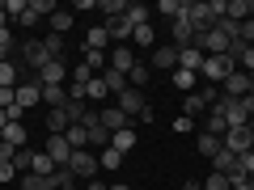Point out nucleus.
<instances>
[{"mask_svg":"<svg viewBox=\"0 0 254 190\" xmlns=\"http://www.w3.org/2000/svg\"><path fill=\"white\" fill-rule=\"evenodd\" d=\"M233 72H237V63L229 59V55H203V68H199V76H203L208 85H225Z\"/></svg>","mask_w":254,"mask_h":190,"instance_id":"nucleus-1","label":"nucleus"},{"mask_svg":"<svg viewBox=\"0 0 254 190\" xmlns=\"http://www.w3.org/2000/svg\"><path fill=\"white\" fill-rule=\"evenodd\" d=\"M64 169H72V173H76V182H93V178L102 173V165H98V152H93V148H76L72 161L64 165Z\"/></svg>","mask_w":254,"mask_h":190,"instance_id":"nucleus-2","label":"nucleus"},{"mask_svg":"<svg viewBox=\"0 0 254 190\" xmlns=\"http://www.w3.org/2000/svg\"><path fill=\"white\" fill-rule=\"evenodd\" d=\"M220 148H225V152H233V156L250 152V148H254L250 127H229V131H225V140H220Z\"/></svg>","mask_w":254,"mask_h":190,"instance_id":"nucleus-3","label":"nucleus"},{"mask_svg":"<svg viewBox=\"0 0 254 190\" xmlns=\"http://www.w3.org/2000/svg\"><path fill=\"white\" fill-rule=\"evenodd\" d=\"M17 51H21V55H26V68H34V76H38V72H43L47 63H51V55H47V47H43V43H38V38H26V43H21V47H17Z\"/></svg>","mask_w":254,"mask_h":190,"instance_id":"nucleus-4","label":"nucleus"},{"mask_svg":"<svg viewBox=\"0 0 254 190\" xmlns=\"http://www.w3.org/2000/svg\"><path fill=\"white\" fill-rule=\"evenodd\" d=\"M68 68H64V59H51L43 68V72H38V85H43V89H64V85H68Z\"/></svg>","mask_w":254,"mask_h":190,"instance_id":"nucleus-5","label":"nucleus"},{"mask_svg":"<svg viewBox=\"0 0 254 190\" xmlns=\"http://www.w3.org/2000/svg\"><path fill=\"white\" fill-rule=\"evenodd\" d=\"M148 68L153 72H178V47H153Z\"/></svg>","mask_w":254,"mask_h":190,"instance_id":"nucleus-6","label":"nucleus"},{"mask_svg":"<svg viewBox=\"0 0 254 190\" xmlns=\"http://www.w3.org/2000/svg\"><path fill=\"white\" fill-rule=\"evenodd\" d=\"M115 106L123 110L127 118H140V110L148 106V97H144V93H140V89H131V85H127V89L119 93V101H115Z\"/></svg>","mask_w":254,"mask_h":190,"instance_id":"nucleus-7","label":"nucleus"},{"mask_svg":"<svg viewBox=\"0 0 254 190\" xmlns=\"http://www.w3.org/2000/svg\"><path fill=\"white\" fill-rule=\"evenodd\" d=\"M43 152L51 156V161L60 165V169H64V165H68V161H72V144H68V140H64V136H47V148H43Z\"/></svg>","mask_w":254,"mask_h":190,"instance_id":"nucleus-8","label":"nucleus"},{"mask_svg":"<svg viewBox=\"0 0 254 190\" xmlns=\"http://www.w3.org/2000/svg\"><path fill=\"white\" fill-rule=\"evenodd\" d=\"M170 34H174V47H178V51H182V47H195V26L187 21V13L170 21Z\"/></svg>","mask_w":254,"mask_h":190,"instance_id":"nucleus-9","label":"nucleus"},{"mask_svg":"<svg viewBox=\"0 0 254 190\" xmlns=\"http://www.w3.org/2000/svg\"><path fill=\"white\" fill-rule=\"evenodd\" d=\"M220 93H225V97H250V72H242V68H237V72L220 85Z\"/></svg>","mask_w":254,"mask_h":190,"instance_id":"nucleus-10","label":"nucleus"},{"mask_svg":"<svg viewBox=\"0 0 254 190\" xmlns=\"http://www.w3.org/2000/svg\"><path fill=\"white\" fill-rule=\"evenodd\" d=\"M98 123L106 127L110 136H115V131H123V127H131V118H127L119 106H106V110H98Z\"/></svg>","mask_w":254,"mask_h":190,"instance_id":"nucleus-11","label":"nucleus"},{"mask_svg":"<svg viewBox=\"0 0 254 190\" xmlns=\"http://www.w3.org/2000/svg\"><path fill=\"white\" fill-rule=\"evenodd\" d=\"M225 17L237 21V26L250 21V17H254V0H225Z\"/></svg>","mask_w":254,"mask_h":190,"instance_id":"nucleus-12","label":"nucleus"},{"mask_svg":"<svg viewBox=\"0 0 254 190\" xmlns=\"http://www.w3.org/2000/svg\"><path fill=\"white\" fill-rule=\"evenodd\" d=\"M38 101H43V85H38V81H26V85H17V106H21V110L38 106Z\"/></svg>","mask_w":254,"mask_h":190,"instance_id":"nucleus-13","label":"nucleus"},{"mask_svg":"<svg viewBox=\"0 0 254 190\" xmlns=\"http://www.w3.org/2000/svg\"><path fill=\"white\" fill-rule=\"evenodd\" d=\"M110 68L127 76L131 68H136V51H131V47H115V51H110Z\"/></svg>","mask_w":254,"mask_h":190,"instance_id":"nucleus-14","label":"nucleus"},{"mask_svg":"<svg viewBox=\"0 0 254 190\" xmlns=\"http://www.w3.org/2000/svg\"><path fill=\"white\" fill-rule=\"evenodd\" d=\"M178 68H182V72H195V76H199L203 51H199V47H182V51H178Z\"/></svg>","mask_w":254,"mask_h":190,"instance_id":"nucleus-15","label":"nucleus"},{"mask_svg":"<svg viewBox=\"0 0 254 190\" xmlns=\"http://www.w3.org/2000/svg\"><path fill=\"white\" fill-rule=\"evenodd\" d=\"M110 148L127 156L131 148H136V127H123V131H115V136H110Z\"/></svg>","mask_w":254,"mask_h":190,"instance_id":"nucleus-16","label":"nucleus"},{"mask_svg":"<svg viewBox=\"0 0 254 190\" xmlns=\"http://www.w3.org/2000/svg\"><path fill=\"white\" fill-rule=\"evenodd\" d=\"M0 140H4V144H13V148H26L30 131H26V123H9L4 131H0Z\"/></svg>","mask_w":254,"mask_h":190,"instance_id":"nucleus-17","label":"nucleus"},{"mask_svg":"<svg viewBox=\"0 0 254 190\" xmlns=\"http://www.w3.org/2000/svg\"><path fill=\"white\" fill-rule=\"evenodd\" d=\"M203 131H208V136H216V140H225L229 123H225V114H220L216 106H212V110H208V118H203Z\"/></svg>","mask_w":254,"mask_h":190,"instance_id":"nucleus-18","label":"nucleus"},{"mask_svg":"<svg viewBox=\"0 0 254 190\" xmlns=\"http://www.w3.org/2000/svg\"><path fill=\"white\" fill-rule=\"evenodd\" d=\"M21 190H55V173L51 178H43V173H21Z\"/></svg>","mask_w":254,"mask_h":190,"instance_id":"nucleus-19","label":"nucleus"},{"mask_svg":"<svg viewBox=\"0 0 254 190\" xmlns=\"http://www.w3.org/2000/svg\"><path fill=\"white\" fill-rule=\"evenodd\" d=\"M148 81H153V68L136 59V68L127 72V85H131V89H140V93H144V85H148Z\"/></svg>","mask_w":254,"mask_h":190,"instance_id":"nucleus-20","label":"nucleus"},{"mask_svg":"<svg viewBox=\"0 0 254 190\" xmlns=\"http://www.w3.org/2000/svg\"><path fill=\"white\" fill-rule=\"evenodd\" d=\"M68 127H72V118H68V110H64V106L47 114V131H51V136H64Z\"/></svg>","mask_w":254,"mask_h":190,"instance_id":"nucleus-21","label":"nucleus"},{"mask_svg":"<svg viewBox=\"0 0 254 190\" xmlns=\"http://www.w3.org/2000/svg\"><path fill=\"white\" fill-rule=\"evenodd\" d=\"M55 169H60V165H55L47 152H30V173H43V178H51Z\"/></svg>","mask_w":254,"mask_h":190,"instance_id":"nucleus-22","label":"nucleus"},{"mask_svg":"<svg viewBox=\"0 0 254 190\" xmlns=\"http://www.w3.org/2000/svg\"><path fill=\"white\" fill-rule=\"evenodd\" d=\"M195 152L212 161V156L220 152V140H216V136H208V131H199V136H195Z\"/></svg>","mask_w":254,"mask_h":190,"instance_id":"nucleus-23","label":"nucleus"},{"mask_svg":"<svg viewBox=\"0 0 254 190\" xmlns=\"http://www.w3.org/2000/svg\"><path fill=\"white\" fill-rule=\"evenodd\" d=\"M106 43H110L106 26H89V34H85V51H102Z\"/></svg>","mask_w":254,"mask_h":190,"instance_id":"nucleus-24","label":"nucleus"},{"mask_svg":"<svg viewBox=\"0 0 254 190\" xmlns=\"http://www.w3.org/2000/svg\"><path fill=\"white\" fill-rule=\"evenodd\" d=\"M233 169H237V156H233V152H225V148H220V152L212 156V173H225V178H229V173H233Z\"/></svg>","mask_w":254,"mask_h":190,"instance_id":"nucleus-25","label":"nucleus"},{"mask_svg":"<svg viewBox=\"0 0 254 190\" xmlns=\"http://www.w3.org/2000/svg\"><path fill=\"white\" fill-rule=\"evenodd\" d=\"M17 63L13 59H0V89H17Z\"/></svg>","mask_w":254,"mask_h":190,"instance_id":"nucleus-26","label":"nucleus"},{"mask_svg":"<svg viewBox=\"0 0 254 190\" xmlns=\"http://www.w3.org/2000/svg\"><path fill=\"white\" fill-rule=\"evenodd\" d=\"M136 47H157V30H153V21L148 26H136V34H131V51Z\"/></svg>","mask_w":254,"mask_h":190,"instance_id":"nucleus-27","label":"nucleus"},{"mask_svg":"<svg viewBox=\"0 0 254 190\" xmlns=\"http://www.w3.org/2000/svg\"><path fill=\"white\" fill-rule=\"evenodd\" d=\"M64 140L72 144V152H76V148H89V131H85L81 123H72V127H68V131H64Z\"/></svg>","mask_w":254,"mask_h":190,"instance_id":"nucleus-28","label":"nucleus"},{"mask_svg":"<svg viewBox=\"0 0 254 190\" xmlns=\"http://www.w3.org/2000/svg\"><path fill=\"white\" fill-rule=\"evenodd\" d=\"M102 85H106V89L119 97V93L127 89V76H123V72H115V68H106V72H102Z\"/></svg>","mask_w":254,"mask_h":190,"instance_id":"nucleus-29","label":"nucleus"},{"mask_svg":"<svg viewBox=\"0 0 254 190\" xmlns=\"http://www.w3.org/2000/svg\"><path fill=\"white\" fill-rule=\"evenodd\" d=\"M127 21H131V26H148V21H153V9H148V4H127Z\"/></svg>","mask_w":254,"mask_h":190,"instance_id":"nucleus-30","label":"nucleus"},{"mask_svg":"<svg viewBox=\"0 0 254 190\" xmlns=\"http://www.w3.org/2000/svg\"><path fill=\"white\" fill-rule=\"evenodd\" d=\"M98 13H102V17H123V13H127V0H98Z\"/></svg>","mask_w":254,"mask_h":190,"instance_id":"nucleus-31","label":"nucleus"},{"mask_svg":"<svg viewBox=\"0 0 254 190\" xmlns=\"http://www.w3.org/2000/svg\"><path fill=\"white\" fill-rule=\"evenodd\" d=\"M182 9H187V0H161L153 13H161L165 21H174V17H182Z\"/></svg>","mask_w":254,"mask_h":190,"instance_id":"nucleus-32","label":"nucleus"},{"mask_svg":"<svg viewBox=\"0 0 254 190\" xmlns=\"http://www.w3.org/2000/svg\"><path fill=\"white\" fill-rule=\"evenodd\" d=\"M68 30H72V13H64V9H55L51 13V34H68Z\"/></svg>","mask_w":254,"mask_h":190,"instance_id":"nucleus-33","label":"nucleus"},{"mask_svg":"<svg viewBox=\"0 0 254 190\" xmlns=\"http://www.w3.org/2000/svg\"><path fill=\"white\" fill-rule=\"evenodd\" d=\"M98 165H102L106 173H115L119 165H123V152H115V148H102V152H98Z\"/></svg>","mask_w":254,"mask_h":190,"instance_id":"nucleus-34","label":"nucleus"},{"mask_svg":"<svg viewBox=\"0 0 254 190\" xmlns=\"http://www.w3.org/2000/svg\"><path fill=\"white\" fill-rule=\"evenodd\" d=\"M170 85L182 89V93H195V72H182V68H178V72H170Z\"/></svg>","mask_w":254,"mask_h":190,"instance_id":"nucleus-35","label":"nucleus"},{"mask_svg":"<svg viewBox=\"0 0 254 190\" xmlns=\"http://www.w3.org/2000/svg\"><path fill=\"white\" fill-rule=\"evenodd\" d=\"M106 97H110V89L102 85V76H93L89 89H85V101H106Z\"/></svg>","mask_w":254,"mask_h":190,"instance_id":"nucleus-36","label":"nucleus"},{"mask_svg":"<svg viewBox=\"0 0 254 190\" xmlns=\"http://www.w3.org/2000/svg\"><path fill=\"white\" fill-rule=\"evenodd\" d=\"M203 110H208V106H203V97H199V93H187V101H182V114H187V118H195V114H203Z\"/></svg>","mask_w":254,"mask_h":190,"instance_id":"nucleus-37","label":"nucleus"},{"mask_svg":"<svg viewBox=\"0 0 254 190\" xmlns=\"http://www.w3.org/2000/svg\"><path fill=\"white\" fill-rule=\"evenodd\" d=\"M55 190H76V173L72 169H55Z\"/></svg>","mask_w":254,"mask_h":190,"instance_id":"nucleus-38","label":"nucleus"},{"mask_svg":"<svg viewBox=\"0 0 254 190\" xmlns=\"http://www.w3.org/2000/svg\"><path fill=\"white\" fill-rule=\"evenodd\" d=\"M203 190H233V182H229L225 173H208V178H203Z\"/></svg>","mask_w":254,"mask_h":190,"instance_id":"nucleus-39","label":"nucleus"},{"mask_svg":"<svg viewBox=\"0 0 254 190\" xmlns=\"http://www.w3.org/2000/svg\"><path fill=\"white\" fill-rule=\"evenodd\" d=\"M13 51H17V38H13V30H0V59H9Z\"/></svg>","mask_w":254,"mask_h":190,"instance_id":"nucleus-40","label":"nucleus"},{"mask_svg":"<svg viewBox=\"0 0 254 190\" xmlns=\"http://www.w3.org/2000/svg\"><path fill=\"white\" fill-rule=\"evenodd\" d=\"M55 9H60L55 0H30V13H34V17H51Z\"/></svg>","mask_w":254,"mask_h":190,"instance_id":"nucleus-41","label":"nucleus"},{"mask_svg":"<svg viewBox=\"0 0 254 190\" xmlns=\"http://www.w3.org/2000/svg\"><path fill=\"white\" fill-rule=\"evenodd\" d=\"M195 93H199V97H203V106H216V101H220V85H203V89H195Z\"/></svg>","mask_w":254,"mask_h":190,"instance_id":"nucleus-42","label":"nucleus"},{"mask_svg":"<svg viewBox=\"0 0 254 190\" xmlns=\"http://www.w3.org/2000/svg\"><path fill=\"white\" fill-rule=\"evenodd\" d=\"M43 47H47V55H51V59H64V38H60V34L43 38Z\"/></svg>","mask_w":254,"mask_h":190,"instance_id":"nucleus-43","label":"nucleus"},{"mask_svg":"<svg viewBox=\"0 0 254 190\" xmlns=\"http://www.w3.org/2000/svg\"><path fill=\"white\" fill-rule=\"evenodd\" d=\"M26 4H30V0H4V13H9V21H17L21 13H26Z\"/></svg>","mask_w":254,"mask_h":190,"instance_id":"nucleus-44","label":"nucleus"},{"mask_svg":"<svg viewBox=\"0 0 254 190\" xmlns=\"http://www.w3.org/2000/svg\"><path fill=\"white\" fill-rule=\"evenodd\" d=\"M30 152H34V148H21V152L13 156V169L17 173H30Z\"/></svg>","mask_w":254,"mask_h":190,"instance_id":"nucleus-45","label":"nucleus"},{"mask_svg":"<svg viewBox=\"0 0 254 190\" xmlns=\"http://www.w3.org/2000/svg\"><path fill=\"white\" fill-rule=\"evenodd\" d=\"M174 131H178V136H190V131H195V118L178 114V118H174Z\"/></svg>","mask_w":254,"mask_h":190,"instance_id":"nucleus-46","label":"nucleus"},{"mask_svg":"<svg viewBox=\"0 0 254 190\" xmlns=\"http://www.w3.org/2000/svg\"><path fill=\"white\" fill-rule=\"evenodd\" d=\"M17 152H21V148H13V144L0 140V161H4V165H13V156H17Z\"/></svg>","mask_w":254,"mask_h":190,"instance_id":"nucleus-47","label":"nucleus"},{"mask_svg":"<svg viewBox=\"0 0 254 190\" xmlns=\"http://www.w3.org/2000/svg\"><path fill=\"white\" fill-rule=\"evenodd\" d=\"M237 68H242V72H250V76H254V47H246V55H242V63H237Z\"/></svg>","mask_w":254,"mask_h":190,"instance_id":"nucleus-48","label":"nucleus"},{"mask_svg":"<svg viewBox=\"0 0 254 190\" xmlns=\"http://www.w3.org/2000/svg\"><path fill=\"white\" fill-rule=\"evenodd\" d=\"M85 190H110V186H106V182H98V178H93V182H85Z\"/></svg>","mask_w":254,"mask_h":190,"instance_id":"nucleus-49","label":"nucleus"},{"mask_svg":"<svg viewBox=\"0 0 254 190\" xmlns=\"http://www.w3.org/2000/svg\"><path fill=\"white\" fill-rule=\"evenodd\" d=\"M0 30H9V13H4V4H0Z\"/></svg>","mask_w":254,"mask_h":190,"instance_id":"nucleus-50","label":"nucleus"},{"mask_svg":"<svg viewBox=\"0 0 254 190\" xmlns=\"http://www.w3.org/2000/svg\"><path fill=\"white\" fill-rule=\"evenodd\" d=\"M9 123H13V118H9V114H4V110H0V131H4V127H9Z\"/></svg>","mask_w":254,"mask_h":190,"instance_id":"nucleus-51","label":"nucleus"},{"mask_svg":"<svg viewBox=\"0 0 254 190\" xmlns=\"http://www.w3.org/2000/svg\"><path fill=\"white\" fill-rule=\"evenodd\" d=\"M233 190H250V182H233Z\"/></svg>","mask_w":254,"mask_h":190,"instance_id":"nucleus-52","label":"nucleus"},{"mask_svg":"<svg viewBox=\"0 0 254 190\" xmlns=\"http://www.w3.org/2000/svg\"><path fill=\"white\" fill-rule=\"evenodd\" d=\"M110 190H131V186H123V182H115V186H110Z\"/></svg>","mask_w":254,"mask_h":190,"instance_id":"nucleus-53","label":"nucleus"},{"mask_svg":"<svg viewBox=\"0 0 254 190\" xmlns=\"http://www.w3.org/2000/svg\"><path fill=\"white\" fill-rule=\"evenodd\" d=\"M246 127H250V136H254V118H250V123H246Z\"/></svg>","mask_w":254,"mask_h":190,"instance_id":"nucleus-54","label":"nucleus"},{"mask_svg":"<svg viewBox=\"0 0 254 190\" xmlns=\"http://www.w3.org/2000/svg\"><path fill=\"white\" fill-rule=\"evenodd\" d=\"M250 97H254V76H250Z\"/></svg>","mask_w":254,"mask_h":190,"instance_id":"nucleus-55","label":"nucleus"},{"mask_svg":"<svg viewBox=\"0 0 254 190\" xmlns=\"http://www.w3.org/2000/svg\"><path fill=\"white\" fill-rule=\"evenodd\" d=\"M250 190H254V178H250Z\"/></svg>","mask_w":254,"mask_h":190,"instance_id":"nucleus-56","label":"nucleus"},{"mask_svg":"<svg viewBox=\"0 0 254 190\" xmlns=\"http://www.w3.org/2000/svg\"><path fill=\"white\" fill-rule=\"evenodd\" d=\"M0 190H4V186H0Z\"/></svg>","mask_w":254,"mask_h":190,"instance_id":"nucleus-57","label":"nucleus"}]
</instances>
